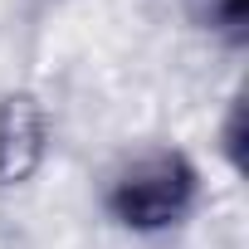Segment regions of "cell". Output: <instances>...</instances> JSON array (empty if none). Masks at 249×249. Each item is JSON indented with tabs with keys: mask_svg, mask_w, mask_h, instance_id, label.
Segmentation results:
<instances>
[{
	"mask_svg": "<svg viewBox=\"0 0 249 249\" xmlns=\"http://www.w3.org/2000/svg\"><path fill=\"white\" fill-rule=\"evenodd\" d=\"M181 5H186V15H191L200 30H210V35H230V39L244 35L249 0H181Z\"/></svg>",
	"mask_w": 249,
	"mask_h": 249,
	"instance_id": "3957f363",
	"label": "cell"
},
{
	"mask_svg": "<svg viewBox=\"0 0 249 249\" xmlns=\"http://www.w3.org/2000/svg\"><path fill=\"white\" fill-rule=\"evenodd\" d=\"M196 191H200L196 161L176 147H152V152L127 157L112 171L107 210H112L117 225H127L137 234H152V230L181 225L196 205Z\"/></svg>",
	"mask_w": 249,
	"mask_h": 249,
	"instance_id": "6da1fadb",
	"label": "cell"
},
{
	"mask_svg": "<svg viewBox=\"0 0 249 249\" xmlns=\"http://www.w3.org/2000/svg\"><path fill=\"white\" fill-rule=\"evenodd\" d=\"M49 152V112L35 93L0 98V186H20Z\"/></svg>",
	"mask_w": 249,
	"mask_h": 249,
	"instance_id": "7a4b0ae2",
	"label": "cell"
}]
</instances>
